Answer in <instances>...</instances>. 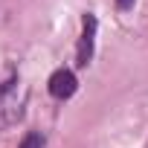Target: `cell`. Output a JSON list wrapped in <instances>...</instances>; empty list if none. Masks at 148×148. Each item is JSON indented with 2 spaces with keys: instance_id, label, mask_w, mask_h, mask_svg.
<instances>
[{
  "instance_id": "obj_2",
  "label": "cell",
  "mask_w": 148,
  "mask_h": 148,
  "mask_svg": "<svg viewBox=\"0 0 148 148\" xmlns=\"http://www.w3.org/2000/svg\"><path fill=\"white\" fill-rule=\"evenodd\" d=\"M93 41H96V15H84V32H82V41H79V67L90 64Z\"/></svg>"
},
{
  "instance_id": "obj_4",
  "label": "cell",
  "mask_w": 148,
  "mask_h": 148,
  "mask_svg": "<svg viewBox=\"0 0 148 148\" xmlns=\"http://www.w3.org/2000/svg\"><path fill=\"white\" fill-rule=\"evenodd\" d=\"M116 6H119V9H131V6H134V0H116Z\"/></svg>"
},
{
  "instance_id": "obj_3",
  "label": "cell",
  "mask_w": 148,
  "mask_h": 148,
  "mask_svg": "<svg viewBox=\"0 0 148 148\" xmlns=\"http://www.w3.org/2000/svg\"><path fill=\"white\" fill-rule=\"evenodd\" d=\"M18 148H44V136H41V134H26Z\"/></svg>"
},
{
  "instance_id": "obj_1",
  "label": "cell",
  "mask_w": 148,
  "mask_h": 148,
  "mask_svg": "<svg viewBox=\"0 0 148 148\" xmlns=\"http://www.w3.org/2000/svg\"><path fill=\"white\" fill-rule=\"evenodd\" d=\"M76 76H73L70 70H55L52 76H49V93L55 99H70L73 93H76Z\"/></svg>"
}]
</instances>
